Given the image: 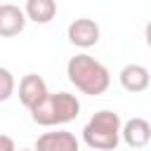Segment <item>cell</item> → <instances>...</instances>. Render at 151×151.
<instances>
[{
    "label": "cell",
    "mask_w": 151,
    "mask_h": 151,
    "mask_svg": "<svg viewBox=\"0 0 151 151\" xmlns=\"http://www.w3.org/2000/svg\"><path fill=\"white\" fill-rule=\"evenodd\" d=\"M66 76H68L71 85H76V90H80L83 94H90V97L104 94L111 85L109 68L90 54L71 57L66 64Z\"/></svg>",
    "instance_id": "1"
},
{
    "label": "cell",
    "mask_w": 151,
    "mask_h": 151,
    "mask_svg": "<svg viewBox=\"0 0 151 151\" xmlns=\"http://www.w3.org/2000/svg\"><path fill=\"white\" fill-rule=\"evenodd\" d=\"M80 113V101L71 92H47L33 109L31 116L38 125L52 127V125H66L76 120Z\"/></svg>",
    "instance_id": "2"
},
{
    "label": "cell",
    "mask_w": 151,
    "mask_h": 151,
    "mask_svg": "<svg viewBox=\"0 0 151 151\" xmlns=\"http://www.w3.org/2000/svg\"><path fill=\"white\" fill-rule=\"evenodd\" d=\"M120 116L113 111H97L83 127V142L92 151H116L120 142Z\"/></svg>",
    "instance_id": "3"
},
{
    "label": "cell",
    "mask_w": 151,
    "mask_h": 151,
    "mask_svg": "<svg viewBox=\"0 0 151 151\" xmlns=\"http://www.w3.org/2000/svg\"><path fill=\"white\" fill-rule=\"evenodd\" d=\"M68 40H71V45L83 47V50L94 47L99 42V24L94 19H87V17L71 21L68 24Z\"/></svg>",
    "instance_id": "4"
},
{
    "label": "cell",
    "mask_w": 151,
    "mask_h": 151,
    "mask_svg": "<svg viewBox=\"0 0 151 151\" xmlns=\"http://www.w3.org/2000/svg\"><path fill=\"white\" fill-rule=\"evenodd\" d=\"M33 151H80V142L76 139L73 132L68 130H57V132H45L35 139Z\"/></svg>",
    "instance_id": "5"
},
{
    "label": "cell",
    "mask_w": 151,
    "mask_h": 151,
    "mask_svg": "<svg viewBox=\"0 0 151 151\" xmlns=\"http://www.w3.org/2000/svg\"><path fill=\"white\" fill-rule=\"evenodd\" d=\"M120 139L130 149H144L151 139V125L144 118H130L120 125Z\"/></svg>",
    "instance_id": "6"
},
{
    "label": "cell",
    "mask_w": 151,
    "mask_h": 151,
    "mask_svg": "<svg viewBox=\"0 0 151 151\" xmlns=\"http://www.w3.org/2000/svg\"><path fill=\"white\" fill-rule=\"evenodd\" d=\"M47 94V85L38 73H26L19 83V101L31 111L42 97Z\"/></svg>",
    "instance_id": "7"
},
{
    "label": "cell",
    "mask_w": 151,
    "mask_h": 151,
    "mask_svg": "<svg viewBox=\"0 0 151 151\" xmlns=\"http://www.w3.org/2000/svg\"><path fill=\"white\" fill-rule=\"evenodd\" d=\"M26 26V14L17 5H0V38H14L24 31Z\"/></svg>",
    "instance_id": "8"
},
{
    "label": "cell",
    "mask_w": 151,
    "mask_h": 151,
    "mask_svg": "<svg viewBox=\"0 0 151 151\" xmlns=\"http://www.w3.org/2000/svg\"><path fill=\"white\" fill-rule=\"evenodd\" d=\"M118 78H120L123 90H127L132 94L144 92L149 87V68L142 66V64H127V66H123V71H120Z\"/></svg>",
    "instance_id": "9"
},
{
    "label": "cell",
    "mask_w": 151,
    "mask_h": 151,
    "mask_svg": "<svg viewBox=\"0 0 151 151\" xmlns=\"http://www.w3.org/2000/svg\"><path fill=\"white\" fill-rule=\"evenodd\" d=\"M24 14H26V21L50 24L57 17V0H26Z\"/></svg>",
    "instance_id": "10"
},
{
    "label": "cell",
    "mask_w": 151,
    "mask_h": 151,
    "mask_svg": "<svg viewBox=\"0 0 151 151\" xmlns=\"http://www.w3.org/2000/svg\"><path fill=\"white\" fill-rule=\"evenodd\" d=\"M14 87H17V83H14L12 71L5 68V66H0V101H7L14 94Z\"/></svg>",
    "instance_id": "11"
},
{
    "label": "cell",
    "mask_w": 151,
    "mask_h": 151,
    "mask_svg": "<svg viewBox=\"0 0 151 151\" xmlns=\"http://www.w3.org/2000/svg\"><path fill=\"white\" fill-rule=\"evenodd\" d=\"M0 151H17L14 139H12V137H7V134H0Z\"/></svg>",
    "instance_id": "12"
},
{
    "label": "cell",
    "mask_w": 151,
    "mask_h": 151,
    "mask_svg": "<svg viewBox=\"0 0 151 151\" xmlns=\"http://www.w3.org/2000/svg\"><path fill=\"white\" fill-rule=\"evenodd\" d=\"M21 151H33V149H21Z\"/></svg>",
    "instance_id": "13"
}]
</instances>
